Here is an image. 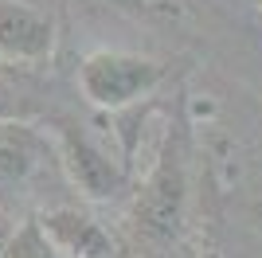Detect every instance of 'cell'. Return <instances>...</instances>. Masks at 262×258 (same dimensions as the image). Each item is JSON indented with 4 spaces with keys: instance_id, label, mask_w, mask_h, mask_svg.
<instances>
[{
    "instance_id": "cell-1",
    "label": "cell",
    "mask_w": 262,
    "mask_h": 258,
    "mask_svg": "<svg viewBox=\"0 0 262 258\" xmlns=\"http://www.w3.org/2000/svg\"><path fill=\"white\" fill-rule=\"evenodd\" d=\"M184 121L176 118L164 133L161 157H157L149 180L141 184L137 192V204H133V219H137V231L149 239H168L180 235L184 227V204H188V133Z\"/></svg>"
},
{
    "instance_id": "cell-2",
    "label": "cell",
    "mask_w": 262,
    "mask_h": 258,
    "mask_svg": "<svg viewBox=\"0 0 262 258\" xmlns=\"http://www.w3.org/2000/svg\"><path fill=\"white\" fill-rule=\"evenodd\" d=\"M168 78V63L133 51H90L78 63V86L90 106L121 114L149 98Z\"/></svg>"
},
{
    "instance_id": "cell-3",
    "label": "cell",
    "mask_w": 262,
    "mask_h": 258,
    "mask_svg": "<svg viewBox=\"0 0 262 258\" xmlns=\"http://www.w3.org/2000/svg\"><path fill=\"white\" fill-rule=\"evenodd\" d=\"M55 153H59V164L67 168L71 184L82 196H90V200H114L125 188V168L90 137L86 125L59 121V129H55Z\"/></svg>"
},
{
    "instance_id": "cell-4",
    "label": "cell",
    "mask_w": 262,
    "mask_h": 258,
    "mask_svg": "<svg viewBox=\"0 0 262 258\" xmlns=\"http://www.w3.org/2000/svg\"><path fill=\"white\" fill-rule=\"evenodd\" d=\"M51 161L59 153L35 125L0 121V200H28L47 180Z\"/></svg>"
},
{
    "instance_id": "cell-5",
    "label": "cell",
    "mask_w": 262,
    "mask_h": 258,
    "mask_svg": "<svg viewBox=\"0 0 262 258\" xmlns=\"http://www.w3.org/2000/svg\"><path fill=\"white\" fill-rule=\"evenodd\" d=\"M39 223H43L47 239L59 247L63 258H114L118 254L110 231L98 219H90L86 211H78V207H51V211L39 215Z\"/></svg>"
},
{
    "instance_id": "cell-6",
    "label": "cell",
    "mask_w": 262,
    "mask_h": 258,
    "mask_svg": "<svg viewBox=\"0 0 262 258\" xmlns=\"http://www.w3.org/2000/svg\"><path fill=\"white\" fill-rule=\"evenodd\" d=\"M51 47H55V28L43 12L0 0V55L4 59L35 63V59H47Z\"/></svg>"
},
{
    "instance_id": "cell-7",
    "label": "cell",
    "mask_w": 262,
    "mask_h": 258,
    "mask_svg": "<svg viewBox=\"0 0 262 258\" xmlns=\"http://www.w3.org/2000/svg\"><path fill=\"white\" fill-rule=\"evenodd\" d=\"M0 258H63V254H59V247L47 239L39 219H24V223L12 231V239L4 243Z\"/></svg>"
},
{
    "instance_id": "cell-8",
    "label": "cell",
    "mask_w": 262,
    "mask_h": 258,
    "mask_svg": "<svg viewBox=\"0 0 262 258\" xmlns=\"http://www.w3.org/2000/svg\"><path fill=\"white\" fill-rule=\"evenodd\" d=\"M114 258H121V254H114Z\"/></svg>"
}]
</instances>
